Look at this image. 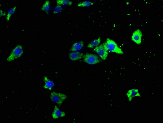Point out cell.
<instances>
[{
	"mask_svg": "<svg viewBox=\"0 0 163 123\" xmlns=\"http://www.w3.org/2000/svg\"><path fill=\"white\" fill-rule=\"evenodd\" d=\"M94 4V3L91 1H84L78 4V6L79 7H87L92 6Z\"/></svg>",
	"mask_w": 163,
	"mask_h": 123,
	"instance_id": "5bb4252c",
	"label": "cell"
},
{
	"mask_svg": "<svg viewBox=\"0 0 163 123\" xmlns=\"http://www.w3.org/2000/svg\"><path fill=\"white\" fill-rule=\"evenodd\" d=\"M126 96L128 98L129 101H131L134 98L141 97V95L139 93V90L137 89H129L126 93Z\"/></svg>",
	"mask_w": 163,
	"mask_h": 123,
	"instance_id": "52a82bcc",
	"label": "cell"
},
{
	"mask_svg": "<svg viewBox=\"0 0 163 123\" xmlns=\"http://www.w3.org/2000/svg\"><path fill=\"white\" fill-rule=\"evenodd\" d=\"M50 1L49 0H47V1H45V3L42 6L41 8V10L48 13L50 10Z\"/></svg>",
	"mask_w": 163,
	"mask_h": 123,
	"instance_id": "4fadbf2b",
	"label": "cell"
},
{
	"mask_svg": "<svg viewBox=\"0 0 163 123\" xmlns=\"http://www.w3.org/2000/svg\"><path fill=\"white\" fill-rule=\"evenodd\" d=\"M67 96L66 95L62 93L52 91L50 94V98L52 101L56 103L57 104L61 105L64 101L66 99Z\"/></svg>",
	"mask_w": 163,
	"mask_h": 123,
	"instance_id": "277c9868",
	"label": "cell"
},
{
	"mask_svg": "<svg viewBox=\"0 0 163 123\" xmlns=\"http://www.w3.org/2000/svg\"><path fill=\"white\" fill-rule=\"evenodd\" d=\"M84 61L90 65H96L101 62L99 57L94 54L87 53L84 55Z\"/></svg>",
	"mask_w": 163,
	"mask_h": 123,
	"instance_id": "5b68a950",
	"label": "cell"
},
{
	"mask_svg": "<svg viewBox=\"0 0 163 123\" xmlns=\"http://www.w3.org/2000/svg\"><path fill=\"white\" fill-rule=\"evenodd\" d=\"M17 7L14 6L13 8H11L8 11V13H7L6 19L8 21L10 19L11 16H12L15 13V11L17 10Z\"/></svg>",
	"mask_w": 163,
	"mask_h": 123,
	"instance_id": "2e32d148",
	"label": "cell"
},
{
	"mask_svg": "<svg viewBox=\"0 0 163 123\" xmlns=\"http://www.w3.org/2000/svg\"><path fill=\"white\" fill-rule=\"evenodd\" d=\"M63 11L62 7L60 5H57L56 7L54 9L53 13L54 14H57V13H60Z\"/></svg>",
	"mask_w": 163,
	"mask_h": 123,
	"instance_id": "e0dca14e",
	"label": "cell"
},
{
	"mask_svg": "<svg viewBox=\"0 0 163 123\" xmlns=\"http://www.w3.org/2000/svg\"><path fill=\"white\" fill-rule=\"evenodd\" d=\"M101 37H99V38H97L96 39L92 41L91 42H90L87 45V46L90 48H94L98 46L101 43Z\"/></svg>",
	"mask_w": 163,
	"mask_h": 123,
	"instance_id": "7c38bea8",
	"label": "cell"
},
{
	"mask_svg": "<svg viewBox=\"0 0 163 123\" xmlns=\"http://www.w3.org/2000/svg\"><path fill=\"white\" fill-rule=\"evenodd\" d=\"M94 50L99 55V56L103 60H105L107 59L109 55V52L105 45V42L100 45L94 48Z\"/></svg>",
	"mask_w": 163,
	"mask_h": 123,
	"instance_id": "3957f363",
	"label": "cell"
},
{
	"mask_svg": "<svg viewBox=\"0 0 163 123\" xmlns=\"http://www.w3.org/2000/svg\"><path fill=\"white\" fill-rule=\"evenodd\" d=\"M105 44L108 51L121 55L124 54V53L122 50L119 47L116 41H114L113 39L109 38H107Z\"/></svg>",
	"mask_w": 163,
	"mask_h": 123,
	"instance_id": "6da1fadb",
	"label": "cell"
},
{
	"mask_svg": "<svg viewBox=\"0 0 163 123\" xmlns=\"http://www.w3.org/2000/svg\"><path fill=\"white\" fill-rule=\"evenodd\" d=\"M84 54L80 52H73L71 53L69 56V57L71 60L76 61L81 59L84 57Z\"/></svg>",
	"mask_w": 163,
	"mask_h": 123,
	"instance_id": "30bf717a",
	"label": "cell"
},
{
	"mask_svg": "<svg viewBox=\"0 0 163 123\" xmlns=\"http://www.w3.org/2000/svg\"><path fill=\"white\" fill-rule=\"evenodd\" d=\"M43 81H44V85L43 88L45 89H48L51 90L55 85V83L53 81L48 79L47 77H43Z\"/></svg>",
	"mask_w": 163,
	"mask_h": 123,
	"instance_id": "9c48e42d",
	"label": "cell"
},
{
	"mask_svg": "<svg viewBox=\"0 0 163 123\" xmlns=\"http://www.w3.org/2000/svg\"><path fill=\"white\" fill-rule=\"evenodd\" d=\"M52 115L53 119H57L60 117H63L65 116V113L64 112L61 111L59 109L56 105H55Z\"/></svg>",
	"mask_w": 163,
	"mask_h": 123,
	"instance_id": "ba28073f",
	"label": "cell"
},
{
	"mask_svg": "<svg viewBox=\"0 0 163 123\" xmlns=\"http://www.w3.org/2000/svg\"><path fill=\"white\" fill-rule=\"evenodd\" d=\"M23 47L21 45L17 46L11 52V53L7 59V61H12L15 59L21 57L24 53Z\"/></svg>",
	"mask_w": 163,
	"mask_h": 123,
	"instance_id": "7a4b0ae2",
	"label": "cell"
},
{
	"mask_svg": "<svg viewBox=\"0 0 163 123\" xmlns=\"http://www.w3.org/2000/svg\"><path fill=\"white\" fill-rule=\"evenodd\" d=\"M143 34L140 29H136L132 33L131 36L132 40L136 44L140 45L142 43Z\"/></svg>",
	"mask_w": 163,
	"mask_h": 123,
	"instance_id": "8992f818",
	"label": "cell"
},
{
	"mask_svg": "<svg viewBox=\"0 0 163 123\" xmlns=\"http://www.w3.org/2000/svg\"><path fill=\"white\" fill-rule=\"evenodd\" d=\"M84 46V42L82 41L74 43L71 48V51L75 52L79 51L83 48Z\"/></svg>",
	"mask_w": 163,
	"mask_h": 123,
	"instance_id": "8fae6325",
	"label": "cell"
},
{
	"mask_svg": "<svg viewBox=\"0 0 163 123\" xmlns=\"http://www.w3.org/2000/svg\"><path fill=\"white\" fill-rule=\"evenodd\" d=\"M57 4L59 5H64V6H71L73 2L69 0H57Z\"/></svg>",
	"mask_w": 163,
	"mask_h": 123,
	"instance_id": "9a60e30c",
	"label": "cell"
},
{
	"mask_svg": "<svg viewBox=\"0 0 163 123\" xmlns=\"http://www.w3.org/2000/svg\"><path fill=\"white\" fill-rule=\"evenodd\" d=\"M0 14H1V17H2V16H4L6 15V13H4L2 10H1V11H0Z\"/></svg>",
	"mask_w": 163,
	"mask_h": 123,
	"instance_id": "ac0fdd59",
	"label": "cell"
}]
</instances>
